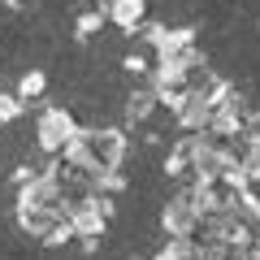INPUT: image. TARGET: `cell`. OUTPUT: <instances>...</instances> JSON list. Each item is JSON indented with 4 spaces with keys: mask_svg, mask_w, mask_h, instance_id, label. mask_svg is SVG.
Instances as JSON below:
<instances>
[{
    "mask_svg": "<svg viewBox=\"0 0 260 260\" xmlns=\"http://www.w3.org/2000/svg\"><path fill=\"white\" fill-rule=\"evenodd\" d=\"M78 139V121L70 117L65 109H44L35 121V143L48 152V156H61L70 143Z\"/></svg>",
    "mask_w": 260,
    "mask_h": 260,
    "instance_id": "7a4b0ae2",
    "label": "cell"
},
{
    "mask_svg": "<svg viewBox=\"0 0 260 260\" xmlns=\"http://www.w3.org/2000/svg\"><path fill=\"white\" fill-rule=\"evenodd\" d=\"M109 22H117L121 30H135L143 22V0H113L109 5Z\"/></svg>",
    "mask_w": 260,
    "mask_h": 260,
    "instance_id": "3957f363",
    "label": "cell"
},
{
    "mask_svg": "<svg viewBox=\"0 0 260 260\" xmlns=\"http://www.w3.org/2000/svg\"><path fill=\"white\" fill-rule=\"evenodd\" d=\"M200 200H195V191H174L165 200V208H160V225H165V239H195V230H200Z\"/></svg>",
    "mask_w": 260,
    "mask_h": 260,
    "instance_id": "6da1fadb",
    "label": "cell"
}]
</instances>
